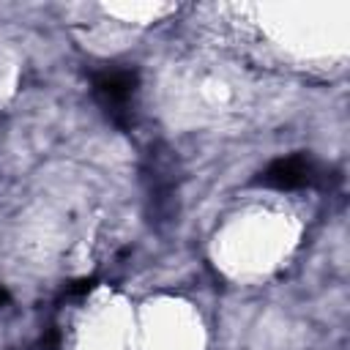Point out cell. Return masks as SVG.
Listing matches in <instances>:
<instances>
[{
  "label": "cell",
  "instance_id": "1",
  "mask_svg": "<svg viewBox=\"0 0 350 350\" xmlns=\"http://www.w3.org/2000/svg\"><path fill=\"white\" fill-rule=\"evenodd\" d=\"M134 90H137V71L131 68H109L93 79V93L112 118L126 112Z\"/></svg>",
  "mask_w": 350,
  "mask_h": 350
},
{
  "label": "cell",
  "instance_id": "2",
  "mask_svg": "<svg viewBox=\"0 0 350 350\" xmlns=\"http://www.w3.org/2000/svg\"><path fill=\"white\" fill-rule=\"evenodd\" d=\"M314 178V164L312 159L306 156H284V159H276L271 161L260 178H257V186H265V189H276V191H295V189H304L306 183H312Z\"/></svg>",
  "mask_w": 350,
  "mask_h": 350
},
{
  "label": "cell",
  "instance_id": "3",
  "mask_svg": "<svg viewBox=\"0 0 350 350\" xmlns=\"http://www.w3.org/2000/svg\"><path fill=\"white\" fill-rule=\"evenodd\" d=\"M90 287H93V279H79V282H74V287H68V293H85Z\"/></svg>",
  "mask_w": 350,
  "mask_h": 350
},
{
  "label": "cell",
  "instance_id": "4",
  "mask_svg": "<svg viewBox=\"0 0 350 350\" xmlns=\"http://www.w3.org/2000/svg\"><path fill=\"white\" fill-rule=\"evenodd\" d=\"M5 304H8V293L0 287V306H5Z\"/></svg>",
  "mask_w": 350,
  "mask_h": 350
}]
</instances>
